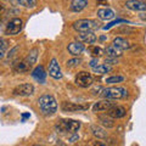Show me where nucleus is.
<instances>
[{"label": "nucleus", "instance_id": "obj_30", "mask_svg": "<svg viewBox=\"0 0 146 146\" xmlns=\"http://www.w3.org/2000/svg\"><path fill=\"white\" fill-rule=\"evenodd\" d=\"M89 66L91 67V68H95V67H98L99 66V60H98V57H95V58H93L90 62H89Z\"/></svg>", "mask_w": 146, "mask_h": 146}, {"label": "nucleus", "instance_id": "obj_22", "mask_svg": "<svg viewBox=\"0 0 146 146\" xmlns=\"http://www.w3.org/2000/svg\"><path fill=\"white\" fill-rule=\"evenodd\" d=\"M99 121L102 125L107 127V128H112L115 125V122H113V118L110 117L108 115H104V116H99Z\"/></svg>", "mask_w": 146, "mask_h": 146}, {"label": "nucleus", "instance_id": "obj_27", "mask_svg": "<svg viewBox=\"0 0 146 146\" xmlns=\"http://www.w3.org/2000/svg\"><path fill=\"white\" fill-rule=\"evenodd\" d=\"M124 80L122 76H113V77H110V78L106 79V83L108 84H115V83H121V82Z\"/></svg>", "mask_w": 146, "mask_h": 146}, {"label": "nucleus", "instance_id": "obj_2", "mask_svg": "<svg viewBox=\"0 0 146 146\" xmlns=\"http://www.w3.org/2000/svg\"><path fill=\"white\" fill-rule=\"evenodd\" d=\"M101 95L107 100H116V99H124L128 96V90L123 86H111V88L102 89Z\"/></svg>", "mask_w": 146, "mask_h": 146}, {"label": "nucleus", "instance_id": "obj_28", "mask_svg": "<svg viewBox=\"0 0 146 146\" xmlns=\"http://www.w3.org/2000/svg\"><path fill=\"white\" fill-rule=\"evenodd\" d=\"M80 63H82L80 58H72V60H68L67 61V67L72 68V67H76V66L80 65Z\"/></svg>", "mask_w": 146, "mask_h": 146}, {"label": "nucleus", "instance_id": "obj_11", "mask_svg": "<svg viewBox=\"0 0 146 146\" xmlns=\"http://www.w3.org/2000/svg\"><path fill=\"white\" fill-rule=\"evenodd\" d=\"M125 6L129 10L133 11H145L146 10V4L141 0H128L125 3Z\"/></svg>", "mask_w": 146, "mask_h": 146}, {"label": "nucleus", "instance_id": "obj_3", "mask_svg": "<svg viewBox=\"0 0 146 146\" xmlns=\"http://www.w3.org/2000/svg\"><path fill=\"white\" fill-rule=\"evenodd\" d=\"M73 28L79 33H86V32H94L95 29L99 28V23L98 21L95 20H88V18H84V20H78L73 23Z\"/></svg>", "mask_w": 146, "mask_h": 146}, {"label": "nucleus", "instance_id": "obj_4", "mask_svg": "<svg viewBox=\"0 0 146 146\" xmlns=\"http://www.w3.org/2000/svg\"><path fill=\"white\" fill-rule=\"evenodd\" d=\"M79 128H80V122L74 119H61L56 124V129L60 133L76 134V131H78Z\"/></svg>", "mask_w": 146, "mask_h": 146}, {"label": "nucleus", "instance_id": "obj_25", "mask_svg": "<svg viewBox=\"0 0 146 146\" xmlns=\"http://www.w3.org/2000/svg\"><path fill=\"white\" fill-rule=\"evenodd\" d=\"M16 1L25 7H34L36 4V0H16Z\"/></svg>", "mask_w": 146, "mask_h": 146}, {"label": "nucleus", "instance_id": "obj_1", "mask_svg": "<svg viewBox=\"0 0 146 146\" xmlns=\"http://www.w3.org/2000/svg\"><path fill=\"white\" fill-rule=\"evenodd\" d=\"M38 105L39 108L44 115H54L57 111V102L52 95L50 94H44L38 99Z\"/></svg>", "mask_w": 146, "mask_h": 146}, {"label": "nucleus", "instance_id": "obj_14", "mask_svg": "<svg viewBox=\"0 0 146 146\" xmlns=\"http://www.w3.org/2000/svg\"><path fill=\"white\" fill-rule=\"evenodd\" d=\"M107 115L112 118H122L127 115V111L122 106H113L107 111Z\"/></svg>", "mask_w": 146, "mask_h": 146}, {"label": "nucleus", "instance_id": "obj_34", "mask_svg": "<svg viewBox=\"0 0 146 146\" xmlns=\"http://www.w3.org/2000/svg\"><path fill=\"white\" fill-rule=\"evenodd\" d=\"M93 146H107L105 143H102V141H95V143L93 144Z\"/></svg>", "mask_w": 146, "mask_h": 146}, {"label": "nucleus", "instance_id": "obj_21", "mask_svg": "<svg viewBox=\"0 0 146 146\" xmlns=\"http://www.w3.org/2000/svg\"><path fill=\"white\" fill-rule=\"evenodd\" d=\"M105 52H106L107 57H112V58H117V57H121L122 56V52L121 50H118L117 48H115L113 45H110V46L106 48V50H105Z\"/></svg>", "mask_w": 146, "mask_h": 146}, {"label": "nucleus", "instance_id": "obj_31", "mask_svg": "<svg viewBox=\"0 0 146 146\" xmlns=\"http://www.w3.org/2000/svg\"><path fill=\"white\" fill-rule=\"evenodd\" d=\"M5 49H6V44H3V46L0 48V58L5 56Z\"/></svg>", "mask_w": 146, "mask_h": 146}, {"label": "nucleus", "instance_id": "obj_9", "mask_svg": "<svg viewBox=\"0 0 146 146\" xmlns=\"http://www.w3.org/2000/svg\"><path fill=\"white\" fill-rule=\"evenodd\" d=\"M49 74H50V77H52L54 79H61L62 78V72H61V68L58 66L57 61H56V58H52V60L50 61Z\"/></svg>", "mask_w": 146, "mask_h": 146}, {"label": "nucleus", "instance_id": "obj_10", "mask_svg": "<svg viewBox=\"0 0 146 146\" xmlns=\"http://www.w3.org/2000/svg\"><path fill=\"white\" fill-rule=\"evenodd\" d=\"M112 101L110 100H102V101H98L93 105V112H102V111H108L111 107H113Z\"/></svg>", "mask_w": 146, "mask_h": 146}, {"label": "nucleus", "instance_id": "obj_8", "mask_svg": "<svg viewBox=\"0 0 146 146\" xmlns=\"http://www.w3.org/2000/svg\"><path fill=\"white\" fill-rule=\"evenodd\" d=\"M88 108H89V105H80V104L68 102V101L61 104V110L63 112H78V111H84V110H88Z\"/></svg>", "mask_w": 146, "mask_h": 146}, {"label": "nucleus", "instance_id": "obj_24", "mask_svg": "<svg viewBox=\"0 0 146 146\" xmlns=\"http://www.w3.org/2000/svg\"><path fill=\"white\" fill-rule=\"evenodd\" d=\"M93 70H94V72L96 73V74H105V73H108L112 68H111V66H108V65H99L98 67L93 68Z\"/></svg>", "mask_w": 146, "mask_h": 146}, {"label": "nucleus", "instance_id": "obj_32", "mask_svg": "<svg viewBox=\"0 0 146 146\" xmlns=\"http://www.w3.org/2000/svg\"><path fill=\"white\" fill-rule=\"evenodd\" d=\"M107 63V65H115V63H117V61H116V58H112V57H107L106 58V61H105Z\"/></svg>", "mask_w": 146, "mask_h": 146}, {"label": "nucleus", "instance_id": "obj_17", "mask_svg": "<svg viewBox=\"0 0 146 146\" xmlns=\"http://www.w3.org/2000/svg\"><path fill=\"white\" fill-rule=\"evenodd\" d=\"M38 52H39V50L36 49V48H34V49H32L31 51L28 52V55L26 56V58H25V62H26V65L28 66L29 68L34 65V63L36 62V58H38Z\"/></svg>", "mask_w": 146, "mask_h": 146}, {"label": "nucleus", "instance_id": "obj_35", "mask_svg": "<svg viewBox=\"0 0 146 146\" xmlns=\"http://www.w3.org/2000/svg\"><path fill=\"white\" fill-rule=\"evenodd\" d=\"M96 3L99 4V5H106V4L108 3V0H96Z\"/></svg>", "mask_w": 146, "mask_h": 146}, {"label": "nucleus", "instance_id": "obj_7", "mask_svg": "<svg viewBox=\"0 0 146 146\" xmlns=\"http://www.w3.org/2000/svg\"><path fill=\"white\" fill-rule=\"evenodd\" d=\"M33 93H34V86L29 83L20 84L13 89V94L17 95V96H31Z\"/></svg>", "mask_w": 146, "mask_h": 146}, {"label": "nucleus", "instance_id": "obj_23", "mask_svg": "<svg viewBox=\"0 0 146 146\" xmlns=\"http://www.w3.org/2000/svg\"><path fill=\"white\" fill-rule=\"evenodd\" d=\"M13 71H15L16 73H23V72L29 71V67L26 65V62L23 60H22V61H20L18 63H16V65L13 66Z\"/></svg>", "mask_w": 146, "mask_h": 146}, {"label": "nucleus", "instance_id": "obj_33", "mask_svg": "<svg viewBox=\"0 0 146 146\" xmlns=\"http://www.w3.org/2000/svg\"><path fill=\"white\" fill-rule=\"evenodd\" d=\"M78 139H79V136L77 134H74L73 136H71V138H70V143H76V141H78Z\"/></svg>", "mask_w": 146, "mask_h": 146}, {"label": "nucleus", "instance_id": "obj_39", "mask_svg": "<svg viewBox=\"0 0 146 146\" xmlns=\"http://www.w3.org/2000/svg\"><path fill=\"white\" fill-rule=\"evenodd\" d=\"M0 11H1V7H0Z\"/></svg>", "mask_w": 146, "mask_h": 146}, {"label": "nucleus", "instance_id": "obj_6", "mask_svg": "<svg viewBox=\"0 0 146 146\" xmlns=\"http://www.w3.org/2000/svg\"><path fill=\"white\" fill-rule=\"evenodd\" d=\"M76 84L80 88H88L93 84V77L88 72L82 71L76 76Z\"/></svg>", "mask_w": 146, "mask_h": 146}, {"label": "nucleus", "instance_id": "obj_18", "mask_svg": "<svg viewBox=\"0 0 146 146\" xmlns=\"http://www.w3.org/2000/svg\"><path fill=\"white\" fill-rule=\"evenodd\" d=\"M115 12L111 9H100L98 11V17L102 21H110L112 18H115Z\"/></svg>", "mask_w": 146, "mask_h": 146}, {"label": "nucleus", "instance_id": "obj_13", "mask_svg": "<svg viewBox=\"0 0 146 146\" xmlns=\"http://www.w3.org/2000/svg\"><path fill=\"white\" fill-rule=\"evenodd\" d=\"M32 77L39 83H44L45 78H46V73H45V70L43 66H36L33 71H32Z\"/></svg>", "mask_w": 146, "mask_h": 146}, {"label": "nucleus", "instance_id": "obj_15", "mask_svg": "<svg viewBox=\"0 0 146 146\" xmlns=\"http://www.w3.org/2000/svg\"><path fill=\"white\" fill-rule=\"evenodd\" d=\"M112 45L115 48H117L118 50H121V51H124V50H128L130 48V43L128 40H125L124 38H122V36H117V38L113 39Z\"/></svg>", "mask_w": 146, "mask_h": 146}, {"label": "nucleus", "instance_id": "obj_5", "mask_svg": "<svg viewBox=\"0 0 146 146\" xmlns=\"http://www.w3.org/2000/svg\"><path fill=\"white\" fill-rule=\"evenodd\" d=\"M22 28H23V21L21 18H12L6 26L5 33L9 35H15L17 33H20Z\"/></svg>", "mask_w": 146, "mask_h": 146}, {"label": "nucleus", "instance_id": "obj_20", "mask_svg": "<svg viewBox=\"0 0 146 146\" xmlns=\"http://www.w3.org/2000/svg\"><path fill=\"white\" fill-rule=\"evenodd\" d=\"M79 40L86 44H93L95 40H96V35H95L93 32H86V33H80L79 34Z\"/></svg>", "mask_w": 146, "mask_h": 146}, {"label": "nucleus", "instance_id": "obj_37", "mask_svg": "<svg viewBox=\"0 0 146 146\" xmlns=\"http://www.w3.org/2000/svg\"><path fill=\"white\" fill-rule=\"evenodd\" d=\"M33 146H42V145H33Z\"/></svg>", "mask_w": 146, "mask_h": 146}, {"label": "nucleus", "instance_id": "obj_38", "mask_svg": "<svg viewBox=\"0 0 146 146\" xmlns=\"http://www.w3.org/2000/svg\"><path fill=\"white\" fill-rule=\"evenodd\" d=\"M144 3H145V4H146V0H144Z\"/></svg>", "mask_w": 146, "mask_h": 146}, {"label": "nucleus", "instance_id": "obj_26", "mask_svg": "<svg viewBox=\"0 0 146 146\" xmlns=\"http://www.w3.org/2000/svg\"><path fill=\"white\" fill-rule=\"evenodd\" d=\"M89 51L95 57H99V56H101V55H104V50L100 46H91V48H89Z\"/></svg>", "mask_w": 146, "mask_h": 146}, {"label": "nucleus", "instance_id": "obj_16", "mask_svg": "<svg viewBox=\"0 0 146 146\" xmlns=\"http://www.w3.org/2000/svg\"><path fill=\"white\" fill-rule=\"evenodd\" d=\"M86 5H88V0H72L70 5V10L72 12H79L82 10H84Z\"/></svg>", "mask_w": 146, "mask_h": 146}, {"label": "nucleus", "instance_id": "obj_29", "mask_svg": "<svg viewBox=\"0 0 146 146\" xmlns=\"http://www.w3.org/2000/svg\"><path fill=\"white\" fill-rule=\"evenodd\" d=\"M124 22H127V21H125V20H117V21H115V22H111V23L107 25V26H105L104 29H108V28H111L112 26H115V25H117V23H124Z\"/></svg>", "mask_w": 146, "mask_h": 146}, {"label": "nucleus", "instance_id": "obj_12", "mask_svg": "<svg viewBox=\"0 0 146 146\" xmlns=\"http://www.w3.org/2000/svg\"><path fill=\"white\" fill-rule=\"evenodd\" d=\"M67 49H68V52L71 55H73V56H78V55H80L84 51V44H82L80 42H72V43L68 44Z\"/></svg>", "mask_w": 146, "mask_h": 146}, {"label": "nucleus", "instance_id": "obj_19", "mask_svg": "<svg viewBox=\"0 0 146 146\" xmlns=\"http://www.w3.org/2000/svg\"><path fill=\"white\" fill-rule=\"evenodd\" d=\"M90 129H91V133H93V135L96 136L98 139H106L107 138V133L105 131V129L102 127H100L98 124H91Z\"/></svg>", "mask_w": 146, "mask_h": 146}, {"label": "nucleus", "instance_id": "obj_36", "mask_svg": "<svg viewBox=\"0 0 146 146\" xmlns=\"http://www.w3.org/2000/svg\"><path fill=\"white\" fill-rule=\"evenodd\" d=\"M22 117H23V118H27V117H29V115H28V113H26V115H23Z\"/></svg>", "mask_w": 146, "mask_h": 146}]
</instances>
